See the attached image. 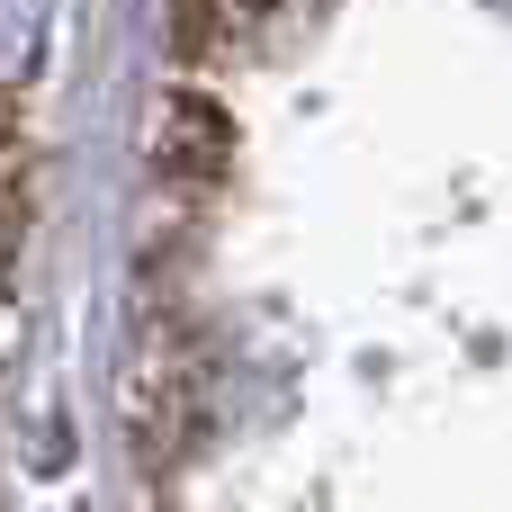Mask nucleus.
<instances>
[{
	"label": "nucleus",
	"mask_w": 512,
	"mask_h": 512,
	"mask_svg": "<svg viewBox=\"0 0 512 512\" xmlns=\"http://www.w3.org/2000/svg\"><path fill=\"white\" fill-rule=\"evenodd\" d=\"M495 9H512V0H495Z\"/></svg>",
	"instance_id": "obj_2"
},
{
	"label": "nucleus",
	"mask_w": 512,
	"mask_h": 512,
	"mask_svg": "<svg viewBox=\"0 0 512 512\" xmlns=\"http://www.w3.org/2000/svg\"><path fill=\"white\" fill-rule=\"evenodd\" d=\"M45 54V0H0V90L27 81Z\"/></svg>",
	"instance_id": "obj_1"
}]
</instances>
